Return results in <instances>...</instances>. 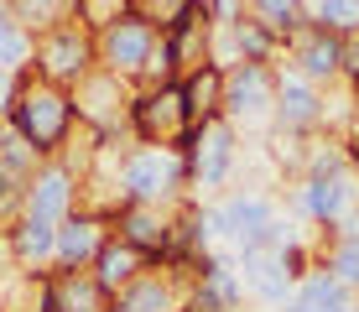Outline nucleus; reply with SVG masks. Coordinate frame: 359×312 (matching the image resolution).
<instances>
[{"mask_svg":"<svg viewBox=\"0 0 359 312\" xmlns=\"http://www.w3.org/2000/svg\"><path fill=\"white\" fill-rule=\"evenodd\" d=\"M6 125L16 135H27V146L42 161H57V151L73 141V130H79V109H73V89L63 83H47L36 79L27 68L21 73V89H16V104H11Z\"/></svg>","mask_w":359,"mask_h":312,"instance_id":"obj_1","label":"nucleus"},{"mask_svg":"<svg viewBox=\"0 0 359 312\" xmlns=\"http://www.w3.org/2000/svg\"><path fill=\"white\" fill-rule=\"evenodd\" d=\"M208 229L219 234V240L234 245V255L240 250H281L287 240H297L292 224L276 219V203H271L266 193H224L214 208H208Z\"/></svg>","mask_w":359,"mask_h":312,"instance_id":"obj_2","label":"nucleus"},{"mask_svg":"<svg viewBox=\"0 0 359 312\" xmlns=\"http://www.w3.org/2000/svg\"><path fill=\"white\" fill-rule=\"evenodd\" d=\"M188 161L172 146H130L126 167H120V193L126 203H156V208H177L188 198Z\"/></svg>","mask_w":359,"mask_h":312,"instance_id":"obj_3","label":"nucleus"},{"mask_svg":"<svg viewBox=\"0 0 359 312\" xmlns=\"http://www.w3.org/2000/svg\"><path fill=\"white\" fill-rule=\"evenodd\" d=\"M126 130L141 146H172V151H177V146L188 141V130H193L182 83H151V89H135Z\"/></svg>","mask_w":359,"mask_h":312,"instance_id":"obj_4","label":"nucleus"},{"mask_svg":"<svg viewBox=\"0 0 359 312\" xmlns=\"http://www.w3.org/2000/svg\"><path fill=\"white\" fill-rule=\"evenodd\" d=\"M94 68H99V36L83 32L79 21H63V27L36 36V53H32V73L36 79L73 89V83L89 79Z\"/></svg>","mask_w":359,"mask_h":312,"instance_id":"obj_5","label":"nucleus"},{"mask_svg":"<svg viewBox=\"0 0 359 312\" xmlns=\"http://www.w3.org/2000/svg\"><path fill=\"white\" fill-rule=\"evenodd\" d=\"M276 83H281L276 62H229V79H224V120L234 125V130L271 125V120H276Z\"/></svg>","mask_w":359,"mask_h":312,"instance_id":"obj_6","label":"nucleus"},{"mask_svg":"<svg viewBox=\"0 0 359 312\" xmlns=\"http://www.w3.org/2000/svg\"><path fill=\"white\" fill-rule=\"evenodd\" d=\"M182 161H188V177L193 187H203V193H214V187H224L234 177V161H240V130L219 115V120H203L188 130V141L177 146Z\"/></svg>","mask_w":359,"mask_h":312,"instance_id":"obj_7","label":"nucleus"},{"mask_svg":"<svg viewBox=\"0 0 359 312\" xmlns=\"http://www.w3.org/2000/svg\"><path fill=\"white\" fill-rule=\"evenodd\" d=\"M130 99H135V83H126L120 73H109V68H94L89 79L73 83L79 125H89V130H99V135H120V130H126Z\"/></svg>","mask_w":359,"mask_h":312,"instance_id":"obj_8","label":"nucleus"},{"mask_svg":"<svg viewBox=\"0 0 359 312\" xmlns=\"http://www.w3.org/2000/svg\"><path fill=\"white\" fill-rule=\"evenodd\" d=\"M156 47H162V32L141 16H120L115 27L99 32V68L120 73L126 83H141L146 68H151Z\"/></svg>","mask_w":359,"mask_h":312,"instance_id":"obj_9","label":"nucleus"},{"mask_svg":"<svg viewBox=\"0 0 359 312\" xmlns=\"http://www.w3.org/2000/svg\"><path fill=\"white\" fill-rule=\"evenodd\" d=\"M281 57H287V68L297 79L318 83V89H328V83H344V36L328 32V27H307L297 32L287 47H281Z\"/></svg>","mask_w":359,"mask_h":312,"instance_id":"obj_10","label":"nucleus"},{"mask_svg":"<svg viewBox=\"0 0 359 312\" xmlns=\"http://www.w3.org/2000/svg\"><path fill=\"white\" fill-rule=\"evenodd\" d=\"M292 203L307 224L333 229V224H344L359 208V172H349V177H297Z\"/></svg>","mask_w":359,"mask_h":312,"instance_id":"obj_11","label":"nucleus"},{"mask_svg":"<svg viewBox=\"0 0 359 312\" xmlns=\"http://www.w3.org/2000/svg\"><path fill=\"white\" fill-rule=\"evenodd\" d=\"M109 229H115L126 245H135L151 266H167L172 240H177V219H172V208H156V203H126Z\"/></svg>","mask_w":359,"mask_h":312,"instance_id":"obj_12","label":"nucleus"},{"mask_svg":"<svg viewBox=\"0 0 359 312\" xmlns=\"http://www.w3.org/2000/svg\"><path fill=\"white\" fill-rule=\"evenodd\" d=\"M276 130H292V135H318L328 125V94L318 83L297 79L292 68H281V83H276Z\"/></svg>","mask_w":359,"mask_h":312,"instance_id":"obj_13","label":"nucleus"},{"mask_svg":"<svg viewBox=\"0 0 359 312\" xmlns=\"http://www.w3.org/2000/svg\"><path fill=\"white\" fill-rule=\"evenodd\" d=\"M73 208H79V177L57 161H42L32 172V182L21 187V214L27 219H47V224H63Z\"/></svg>","mask_w":359,"mask_h":312,"instance_id":"obj_14","label":"nucleus"},{"mask_svg":"<svg viewBox=\"0 0 359 312\" xmlns=\"http://www.w3.org/2000/svg\"><path fill=\"white\" fill-rule=\"evenodd\" d=\"M188 276L172 266L141 271L126 292H115V312H188Z\"/></svg>","mask_w":359,"mask_h":312,"instance_id":"obj_15","label":"nucleus"},{"mask_svg":"<svg viewBox=\"0 0 359 312\" xmlns=\"http://www.w3.org/2000/svg\"><path fill=\"white\" fill-rule=\"evenodd\" d=\"M240 281L261 307H281V312L297 292V281L281 266V250H240Z\"/></svg>","mask_w":359,"mask_h":312,"instance_id":"obj_16","label":"nucleus"},{"mask_svg":"<svg viewBox=\"0 0 359 312\" xmlns=\"http://www.w3.org/2000/svg\"><path fill=\"white\" fill-rule=\"evenodd\" d=\"M104 234H109L104 219L73 208V214L57 224V255H53V266L57 271H89L94 255H99V245H104Z\"/></svg>","mask_w":359,"mask_h":312,"instance_id":"obj_17","label":"nucleus"},{"mask_svg":"<svg viewBox=\"0 0 359 312\" xmlns=\"http://www.w3.org/2000/svg\"><path fill=\"white\" fill-rule=\"evenodd\" d=\"M0 240H6V255L16 260V271H42L47 260L57 255V224L21 214L6 234H0Z\"/></svg>","mask_w":359,"mask_h":312,"instance_id":"obj_18","label":"nucleus"},{"mask_svg":"<svg viewBox=\"0 0 359 312\" xmlns=\"http://www.w3.org/2000/svg\"><path fill=\"white\" fill-rule=\"evenodd\" d=\"M94 281L99 286H104V292L109 297H115V292H126V286L135 281V276H141V271H151V260H146L141 255V250H135V245H126V240H120V234L115 229H109L104 234V245H99V255H94Z\"/></svg>","mask_w":359,"mask_h":312,"instance_id":"obj_19","label":"nucleus"},{"mask_svg":"<svg viewBox=\"0 0 359 312\" xmlns=\"http://www.w3.org/2000/svg\"><path fill=\"white\" fill-rule=\"evenodd\" d=\"M344 307H354V292L333 276L323 260L297 281V292H292V302H287V312H344Z\"/></svg>","mask_w":359,"mask_h":312,"instance_id":"obj_20","label":"nucleus"},{"mask_svg":"<svg viewBox=\"0 0 359 312\" xmlns=\"http://www.w3.org/2000/svg\"><path fill=\"white\" fill-rule=\"evenodd\" d=\"M224 79H229L224 62H203V68H193L188 79H177V83H182V99H188L193 125L224 115Z\"/></svg>","mask_w":359,"mask_h":312,"instance_id":"obj_21","label":"nucleus"},{"mask_svg":"<svg viewBox=\"0 0 359 312\" xmlns=\"http://www.w3.org/2000/svg\"><path fill=\"white\" fill-rule=\"evenodd\" d=\"M245 16L261 21V27L276 36L281 47H287L297 32L313 27V11H307V0H245Z\"/></svg>","mask_w":359,"mask_h":312,"instance_id":"obj_22","label":"nucleus"},{"mask_svg":"<svg viewBox=\"0 0 359 312\" xmlns=\"http://www.w3.org/2000/svg\"><path fill=\"white\" fill-rule=\"evenodd\" d=\"M53 286H57V307L63 312H109L115 297L94 281V271H53Z\"/></svg>","mask_w":359,"mask_h":312,"instance_id":"obj_23","label":"nucleus"},{"mask_svg":"<svg viewBox=\"0 0 359 312\" xmlns=\"http://www.w3.org/2000/svg\"><path fill=\"white\" fill-rule=\"evenodd\" d=\"M0 6H6L32 36H42V32H53V27H63V21H73V0H0Z\"/></svg>","mask_w":359,"mask_h":312,"instance_id":"obj_24","label":"nucleus"},{"mask_svg":"<svg viewBox=\"0 0 359 312\" xmlns=\"http://www.w3.org/2000/svg\"><path fill=\"white\" fill-rule=\"evenodd\" d=\"M32 53H36V36L0 6V68H11V73L32 68Z\"/></svg>","mask_w":359,"mask_h":312,"instance_id":"obj_25","label":"nucleus"},{"mask_svg":"<svg viewBox=\"0 0 359 312\" xmlns=\"http://www.w3.org/2000/svg\"><path fill=\"white\" fill-rule=\"evenodd\" d=\"M323 266H328L344 286H349V292H359V229H354V234H328Z\"/></svg>","mask_w":359,"mask_h":312,"instance_id":"obj_26","label":"nucleus"},{"mask_svg":"<svg viewBox=\"0 0 359 312\" xmlns=\"http://www.w3.org/2000/svg\"><path fill=\"white\" fill-rule=\"evenodd\" d=\"M36 167H42V156L27 146V135H16V130L6 125V130H0V172H11L16 182H32Z\"/></svg>","mask_w":359,"mask_h":312,"instance_id":"obj_27","label":"nucleus"},{"mask_svg":"<svg viewBox=\"0 0 359 312\" xmlns=\"http://www.w3.org/2000/svg\"><path fill=\"white\" fill-rule=\"evenodd\" d=\"M120 16H130V0H73V21L94 36L104 27H115Z\"/></svg>","mask_w":359,"mask_h":312,"instance_id":"obj_28","label":"nucleus"},{"mask_svg":"<svg viewBox=\"0 0 359 312\" xmlns=\"http://www.w3.org/2000/svg\"><path fill=\"white\" fill-rule=\"evenodd\" d=\"M188 11V0H130V16H141V21H151L156 32H167L172 21Z\"/></svg>","mask_w":359,"mask_h":312,"instance_id":"obj_29","label":"nucleus"},{"mask_svg":"<svg viewBox=\"0 0 359 312\" xmlns=\"http://www.w3.org/2000/svg\"><path fill=\"white\" fill-rule=\"evenodd\" d=\"M21 73H27V68H21ZM21 73L0 68V120L11 115V104H16V89H21Z\"/></svg>","mask_w":359,"mask_h":312,"instance_id":"obj_30","label":"nucleus"},{"mask_svg":"<svg viewBox=\"0 0 359 312\" xmlns=\"http://www.w3.org/2000/svg\"><path fill=\"white\" fill-rule=\"evenodd\" d=\"M344 83H349V89H359V32L344 36Z\"/></svg>","mask_w":359,"mask_h":312,"instance_id":"obj_31","label":"nucleus"},{"mask_svg":"<svg viewBox=\"0 0 359 312\" xmlns=\"http://www.w3.org/2000/svg\"><path fill=\"white\" fill-rule=\"evenodd\" d=\"M344 312H354V307H344Z\"/></svg>","mask_w":359,"mask_h":312,"instance_id":"obj_32","label":"nucleus"},{"mask_svg":"<svg viewBox=\"0 0 359 312\" xmlns=\"http://www.w3.org/2000/svg\"><path fill=\"white\" fill-rule=\"evenodd\" d=\"M354 312H359V302H354Z\"/></svg>","mask_w":359,"mask_h":312,"instance_id":"obj_33","label":"nucleus"},{"mask_svg":"<svg viewBox=\"0 0 359 312\" xmlns=\"http://www.w3.org/2000/svg\"><path fill=\"white\" fill-rule=\"evenodd\" d=\"M109 312H115V307H109Z\"/></svg>","mask_w":359,"mask_h":312,"instance_id":"obj_34","label":"nucleus"}]
</instances>
